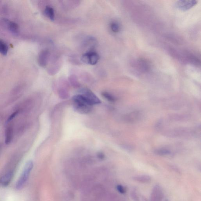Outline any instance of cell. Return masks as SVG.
Segmentation results:
<instances>
[{
    "label": "cell",
    "instance_id": "cell-1",
    "mask_svg": "<svg viewBox=\"0 0 201 201\" xmlns=\"http://www.w3.org/2000/svg\"><path fill=\"white\" fill-rule=\"evenodd\" d=\"M72 103L74 109L80 114L89 113L93 108V105L80 94L73 97Z\"/></svg>",
    "mask_w": 201,
    "mask_h": 201
},
{
    "label": "cell",
    "instance_id": "cell-2",
    "mask_svg": "<svg viewBox=\"0 0 201 201\" xmlns=\"http://www.w3.org/2000/svg\"><path fill=\"white\" fill-rule=\"evenodd\" d=\"M33 166L34 164L32 161H28L26 163L21 175L17 182L15 185L17 189L20 190L23 188L25 185L29 178V174L32 169Z\"/></svg>",
    "mask_w": 201,
    "mask_h": 201
},
{
    "label": "cell",
    "instance_id": "cell-3",
    "mask_svg": "<svg viewBox=\"0 0 201 201\" xmlns=\"http://www.w3.org/2000/svg\"><path fill=\"white\" fill-rule=\"evenodd\" d=\"M99 60V56L96 52L90 51L83 55L81 60L85 64L92 65H96Z\"/></svg>",
    "mask_w": 201,
    "mask_h": 201
},
{
    "label": "cell",
    "instance_id": "cell-4",
    "mask_svg": "<svg viewBox=\"0 0 201 201\" xmlns=\"http://www.w3.org/2000/svg\"><path fill=\"white\" fill-rule=\"evenodd\" d=\"M80 94L82 95L90 103L93 105L98 104L101 103L100 100L97 96L89 89L87 88H84L81 91Z\"/></svg>",
    "mask_w": 201,
    "mask_h": 201
},
{
    "label": "cell",
    "instance_id": "cell-5",
    "mask_svg": "<svg viewBox=\"0 0 201 201\" xmlns=\"http://www.w3.org/2000/svg\"><path fill=\"white\" fill-rule=\"evenodd\" d=\"M196 1H180L176 3V6L182 11H186L192 8L197 4Z\"/></svg>",
    "mask_w": 201,
    "mask_h": 201
},
{
    "label": "cell",
    "instance_id": "cell-6",
    "mask_svg": "<svg viewBox=\"0 0 201 201\" xmlns=\"http://www.w3.org/2000/svg\"><path fill=\"white\" fill-rule=\"evenodd\" d=\"M13 176V171L10 170L7 171L0 178V184L3 187L8 186L12 180Z\"/></svg>",
    "mask_w": 201,
    "mask_h": 201
},
{
    "label": "cell",
    "instance_id": "cell-7",
    "mask_svg": "<svg viewBox=\"0 0 201 201\" xmlns=\"http://www.w3.org/2000/svg\"><path fill=\"white\" fill-rule=\"evenodd\" d=\"M49 55V51L47 50H43L40 53L38 61L39 65L41 66L44 67L47 65Z\"/></svg>",
    "mask_w": 201,
    "mask_h": 201
},
{
    "label": "cell",
    "instance_id": "cell-8",
    "mask_svg": "<svg viewBox=\"0 0 201 201\" xmlns=\"http://www.w3.org/2000/svg\"><path fill=\"white\" fill-rule=\"evenodd\" d=\"M6 23V26L10 31L14 34H17L19 32V26L17 24L14 22L10 21L7 20H5Z\"/></svg>",
    "mask_w": 201,
    "mask_h": 201
},
{
    "label": "cell",
    "instance_id": "cell-9",
    "mask_svg": "<svg viewBox=\"0 0 201 201\" xmlns=\"http://www.w3.org/2000/svg\"><path fill=\"white\" fill-rule=\"evenodd\" d=\"M44 14L48 19L51 20H53L55 18L54 9L50 6H47L45 9Z\"/></svg>",
    "mask_w": 201,
    "mask_h": 201
},
{
    "label": "cell",
    "instance_id": "cell-10",
    "mask_svg": "<svg viewBox=\"0 0 201 201\" xmlns=\"http://www.w3.org/2000/svg\"><path fill=\"white\" fill-rule=\"evenodd\" d=\"M13 137V129L11 126H8L5 131V143L6 145L11 142Z\"/></svg>",
    "mask_w": 201,
    "mask_h": 201
},
{
    "label": "cell",
    "instance_id": "cell-11",
    "mask_svg": "<svg viewBox=\"0 0 201 201\" xmlns=\"http://www.w3.org/2000/svg\"><path fill=\"white\" fill-rule=\"evenodd\" d=\"M8 48L6 43L2 40L0 39V53L6 56L8 52Z\"/></svg>",
    "mask_w": 201,
    "mask_h": 201
},
{
    "label": "cell",
    "instance_id": "cell-12",
    "mask_svg": "<svg viewBox=\"0 0 201 201\" xmlns=\"http://www.w3.org/2000/svg\"><path fill=\"white\" fill-rule=\"evenodd\" d=\"M111 30L114 33L118 32L120 31V26L117 23L112 22L111 24Z\"/></svg>",
    "mask_w": 201,
    "mask_h": 201
},
{
    "label": "cell",
    "instance_id": "cell-13",
    "mask_svg": "<svg viewBox=\"0 0 201 201\" xmlns=\"http://www.w3.org/2000/svg\"><path fill=\"white\" fill-rule=\"evenodd\" d=\"M102 95L109 102H114L115 101V99L113 96L107 92H103L102 93Z\"/></svg>",
    "mask_w": 201,
    "mask_h": 201
},
{
    "label": "cell",
    "instance_id": "cell-14",
    "mask_svg": "<svg viewBox=\"0 0 201 201\" xmlns=\"http://www.w3.org/2000/svg\"><path fill=\"white\" fill-rule=\"evenodd\" d=\"M155 153L157 154L160 155H164L168 154L170 153L169 151L166 150H158L156 151Z\"/></svg>",
    "mask_w": 201,
    "mask_h": 201
},
{
    "label": "cell",
    "instance_id": "cell-15",
    "mask_svg": "<svg viewBox=\"0 0 201 201\" xmlns=\"http://www.w3.org/2000/svg\"><path fill=\"white\" fill-rule=\"evenodd\" d=\"M117 190L118 191L120 192L121 194H124L125 193V190L123 187L121 185H118L117 186Z\"/></svg>",
    "mask_w": 201,
    "mask_h": 201
},
{
    "label": "cell",
    "instance_id": "cell-16",
    "mask_svg": "<svg viewBox=\"0 0 201 201\" xmlns=\"http://www.w3.org/2000/svg\"><path fill=\"white\" fill-rule=\"evenodd\" d=\"M18 113V111H17L14 112V113L11 114V116H10V117H9L8 119V122H9V121H11V120H12L16 116V115Z\"/></svg>",
    "mask_w": 201,
    "mask_h": 201
},
{
    "label": "cell",
    "instance_id": "cell-17",
    "mask_svg": "<svg viewBox=\"0 0 201 201\" xmlns=\"http://www.w3.org/2000/svg\"><path fill=\"white\" fill-rule=\"evenodd\" d=\"M98 157L100 159H103L104 157V155L102 153H99L98 155Z\"/></svg>",
    "mask_w": 201,
    "mask_h": 201
}]
</instances>
